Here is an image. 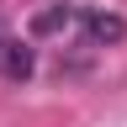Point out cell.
Returning a JSON list of instances; mask_svg holds the SVG:
<instances>
[{
	"label": "cell",
	"instance_id": "6da1fadb",
	"mask_svg": "<svg viewBox=\"0 0 127 127\" xmlns=\"http://www.w3.org/2000/svg\"><path fill=\"white\" fill-rule=\"evenodd\" d=\"M32 69H37V53H32L27 42H16V37H5V42H0V74H5L11 85L32 79Z\"/></svg>",
	"mask_w": 127,
	"mask_h": 127
},
{
	"label": "cell",
	"instance_id": "7a4b0ae2",
	"mask_svg": "<svg viewBox=\"0 0 127 127\" xmlns=\"http://www.w3.org/2000/svg\"><path fill=\"white\" fill-rule=\"evenodd\" d=\"M85 32L95 42H122L127 37V21L122 16H106V11H85Z\"/></svg>",
	"mask_w": 127,
	"mask_h": 127
},
{
	"label": "cell",
	"instance_id": "277c9868",
	"mask_svg": "<svg viewBox=\"0 0 127 127\" xmlns=\"http://www.w3.org/2000/svg\"><path fill=\"white\" fill-rule=\"evenodd\" d=\"M0 42H5V32H0Z\"/></svg>",
	"mask_w": 127,
	"mask_h": 127
},
{
	"label": "cell",
	"instance_id": "3957f363",
	"mask_svg": "<svg viewBox=\"0 0 127 127\" xmlns=\"http://www.w3.org/2000/svg\"><path fill=\"white\" fill-rule=\"evenodd\" d=\"M69 5H53V11H37V16H32V32H58V27H69Z\"/></svg>",
	"mask_w": 127,
	"mask_h": 127
}]
</instances>
